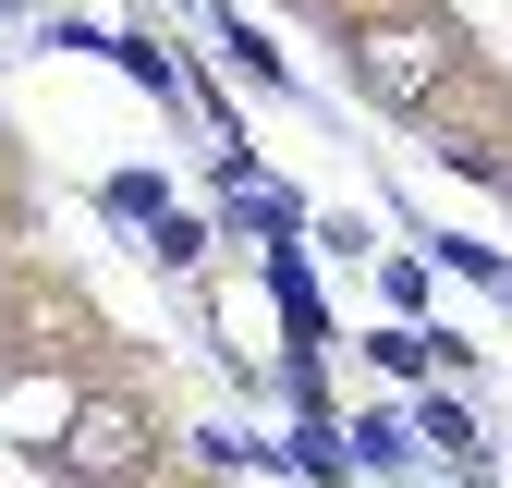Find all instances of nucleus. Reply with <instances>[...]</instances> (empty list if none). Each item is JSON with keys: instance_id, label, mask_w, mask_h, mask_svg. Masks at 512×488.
<instances>
[{"instance_id": "f257e3e1", "label": "nucleus", "mask_w": 512, "mask_h": 488, "mask_svg": "<svg viewBox=\"0 0 512 488\" xmlns=\"http://www.w3.org/2000/svg\"><path fill=\"white\" fill-rule=\"evenodd\" d=\"M232 220L244 232H293V196H281V183H232Z\"/></svg>"}, {"instance_id": "f03ea898", "label": "nucleus", "mask_w": 512, "mask_h": 488, "mask_svg": "<svg viewBox=\"0 0 512 488\" xmlns=\"http://www.w3.org/2000/svg\"><path fill=\"white\" fill-rule=\"evenodd\" d=\"M354 452H366V464H403L415 440H403V415H366V427H354Z\"/></svg>"}]
</instances>
